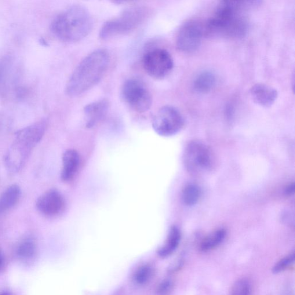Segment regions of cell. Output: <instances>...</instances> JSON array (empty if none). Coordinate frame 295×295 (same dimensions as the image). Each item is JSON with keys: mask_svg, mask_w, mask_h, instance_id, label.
<instances>
[{"mask_svg": "<svg viewBox=\"0 0 295 295\" xmlns=\"http://www.w3.org/2000/svg\"><path fill=\"white\" fill-rule=\"evenodd\" d=\"M110 63V54L106 50L98 49L89 54L72 73L65 87V93L75 97L93 89L102 79Z\"/></svg>", "mask_w": 295, "mask_h": 295, "instance_id": "6da1fadb", "label": "cell"}, {"mask_svg": "<svg viewBox=\"0 0 295 295\" xmlns=\"http://www.w3.org/2000/svg\"><path fill=\"white\" fill-rule=\"evenodd\" d=\"M247 2L221 1L203 25L205 36L239 38L245 36L247 23L243 14Z\"/></svg>", "mask_w": 295, "mask_h": 295, "instance_id": "7a4b0ae2", "label": "cell"}, {"mask_svg": "<svg viewBox=\"0 0 295 295\" xmlns=\"http://www.w3.org/2000/svg\"><path fill=\"white\" fill-rule=\"evenodd\" d=\"M90 13L85 6L74 5L68 7L54 18L51 31L60 41L77 42L86 37L93 28Z\"/></svg>", "mask_w": 295, "mask_h": 295, "instance_id": "3957f363", "label": "cell"}, {"mask_svg": "<svg viewBox=\"0 0 295 295\" xmlns=\"http://www.w3.org/2000/svg\"><path fill=\"white\" fill-rule=\"evenodd\" d=\"M46 127L47 122L42 119L18 131L6 155V165L10 170L17 171L22 167L32 149L41 140Z\"/></svg>", "mask_w": 295, "mask_h": 295, "instance_id": "277c9868", "label": "cell"}, {"mask_svg": "<svg viewBox=\"0 0 295 295\" xmlns=\"http://www.w3.org/2000/svg\"><path fill=\"white\" fill-rule=\"evenodd\" d=\"M144 7H133L126 9L117 17L103 24L99 32V37L103 41L130 33L140 26L147 16Z\"/></svg>", "mask_w": 295, "mask_h": 295, "instance_id": "5b68a950", "label": "cell"}, {"mask_svg": "<svg viewBox=\"0 0 295 295\" xmlns=\"http://www.w3.org/2000/svg\"><path fill=\"white\" fill-rule=\"evenodd\" d=\"M121 96L126 104L140 113L149 110L152 104L150 91L144 83L139 79L126 80L121 87Z\"/></svg>", "mask_w": 295, "mask_h": 295, "instance_id": "8992f818", "label": "cell"}, {"mask_svg": "<svg viewBox=\"0 0 295 295\" xmlns=\"http://www.w3.org/2000/svg\"><path fill=\"white\" fill-rule=\"evenodd\" d=\"M152 127L158 135L171 137L181 132L185 126L181 112L173 105L160 108L152 119Z\"/></svg>", "mask_w": 295, "mask_h": 295, "instance_id": "52a82bcc", "label": "cell"}, {"mask_svg": "<svg viewBox=\"0 0 295 295\" xmlns=\"http://www.w3.org/2000/svg\"><path fill=\"white\" fill-rule=\"evenodd\" d=\"M213 162L212 152L201 142L191 141L185 148L184 162L189 172H205L212 168Z\"/></svg>", "mask_w": 295, "mask_h": 295, "instance_id": "ba28073f", "label": "cell"}, {"mask_svg": "<svg viewBox=\"0 0 295 295\" xmlns=\"http://www.w3.org/2000/svg\"><path fill=\"white\" fill-rule=\"evenodd\" d=\"M143 64L147 74L156 79L166 78L173 71L174 66L171 54L162 48L149 50L144 54Z\"/></svg>", "mask_w": 295, "mask_h": 295, "instance_id": "9c48e42d", "label": "cell"}, {"mask_svg": "<svg viewBox=\"0 0 295 295\" xmlns=\"http://www.w3.org/2000/svg\"><path fill=\"white\" fill-rule=\"evenodd\" d=\"M205 35L203 25L196 20L186 22L178 32L176 43L178 49L185 53H192L201 46Z\"/></svg>", "mask_w": 295, "mask_h": 295, "instance_id": "30bf717a", "label": "cell"}, {"mask_svg": "<svg viewBox=\"0 0 295 295\" xmlns=\"http://www.w3.org/2000/svg\"><path fill=\"white\" fill-rule=\"evenodd\" d=\"M36 205L39 212L45 215L55 216L64 210L65 201L60 192L50 189L40 197Z\"/></svg>", "mask_w": 295, "mask_h": 295, "instance_id": "8fae6325", "label": "cell"}, {"mask_svg": "<svg viewBox=\"0 0 295 295\" xmlns=\"http://www.w3.org/2000/svg\"><path fill=\"white\" fill-rule=\"evenodd\" d=\"M109 108V103L105 99L94 101L84 108L86 125L89 128L96 126L105 117Z\"/></svg>", "mask_w": 295, "mask_h": 295, "instance_id": "7c38bea8", "label": "cell"}, {"mask_svg": "<svg viewBox=\"0 0 295 295\" xmlns=\"http://www.w3.org/2000/svg\"><path fill=\"white\" fill-rule=\"evenodd\" d=\"M250 96L254 103L264 107H269L278 97V91L265 84H256L250 89Z\"/></svg>", "mask_w": 295, "mask_h": 295, "instance_id": "4fadbf2b", "label": "cell"}, {"mask_svg": "<svg viewBox=\"0 0 295 295\" xmlns=\"http://www.w3.org/2000/svg\"><path fill=\"white\" fill-rule=\"evenodd\" d=\"M80 163L78 152L74 149H68L63 156V168L61 179L64 182L71 181L74 178L79 168Z\"/></svg>", "mask_w": 295, "mask_h": 295, "instance_id": "5bb4252c", "label": "cell"}, {"mask_svg": "<svg viewBox=\"0 0 295 295\" xmlns=\"http://www.w3.org/2000/svg\"><path fill=\"white\" fill-rule=\"evenodd\" d=\"M216 85L215 74L210 71H204L197 75L193 83V89L198 94L204 95L211 92Z\"/></svg>", "mask_w": 295, "mask_h": 295, "instance_id": "9a60e30c", "label": "cell"}, {"mask_svg": "<svg viewBox=\"0 0 295 295\" xmlns=\"http://www.w3.org/2000/svg\"><path fill=\"white\" fill-rule=\"evenodd\" d=\"M21 196V190L17 185L10 186L0 196V214L15 205Z\"/></svg>", "mask_w": 295, "mask_h": 295, "instance_id": "2e32d148", "label": "cell"}, {"mask_svg": "<svg viewBox=\"0 0 295 295\" xmlns=\"http://www.w3.org/2000/svg\"><path fill=\"white\" fill-rule=\"evenodd\" d=\"M181 239V234L179 228L176 226L171 227L165 243L158 251L159 256L167 257L172 254L179 246Z\"/></svg>", "mask_w": 295, "mask_h": 295, "instance_id": "e0dca14e", "label": "cell"}, {"mask_svg": "<svg viewBox=\"0 0 295 295\" xmlns=\"http://www.w3.org/2000/svg\"><path fill=\"white\" fill-rule=\"evenodd\" d=\"M226 236V231L224 229H218L211 233L202 240L200 249L202 251H208L216 248L223 242Z\"/></svg>", "mask_w": 295, "mask_h": 295, "instance_id": "ac0fdd59", "label": "cell"}, {"mask_svg": "<svg viewBox=\"0 0 295 295\" xmlns=\"http://www.w3.org/2000/svg\"><path fill=\"white\" fill-rule=\"evenodd\" d=\"M201 189L195 184L185 186L182 192V199L184 204L187 206L195 205L201 198Z\"/></svg>", "mask_w": 295, "mask_h": 295, "instance_id": "d6986e66", "label": "cell"}, {"mask_svg": "<svg viewBox=\"0 0 295 295\" xmlns=\"http://www.w3.org/2000/svg\"><path fill=\"white\" fill-rule=\"evenodd\" d=\"M154 274V269L149 265H145L142 266L136 271L135 275H134V281L140 285H144V284L148 283L152 278Z\"/></svg>", "mask_w": 295, "mask_h": 295, "instance_id": "ffe728a7", "label": "cell"}, {"mask_svg": "<svg viewBox=\"0 0 295 295\" xmlns=\"http://www.w3.org/2000/svg\"><path fill=\"white\" fill-rule=\"evenodd\" d=\"M250 292L251 286L249 282L245 279H242L235 283L229 295H250Z\"/></svg>", "mask_w": 295, "mask_h": 295, "instance_id": "44dd1931", "label": "cell"}, {"mask_svg": "<svg viewBox=\"0 0 295 295\" xmlns=\"http://www.w3.org/2000/svg\"><path fill=\"white\" fill-rule=\"evenodd\" d=\"M35 251V246L31 240H26L20 244L18 249L19 256L24 258H28L33 256Z\"/></svg>", "mask_w": 295, "mask_h": 295, "instance_id": "7402d4cb", "label": "cell"}, {"mask_svg": "<svg viewBox=\"0 0 295 295\" xmlns=\"http://www.w3.org/2000/svg\"><path fill=\"white\" fill-rule=\"evenodd\" d=\"M294 260L295 253L293 252L278 262L273 268V272L278 273L286 270L288 267L293 264Z\"/></svg>", "mask_w": 295, "mask_h": 295, "instance_id": "603a6c76", "label": "cell"}, {"mask_svg": "<svg viewBox=\"0 0 295 295\" xmlns=\"http://www.w3.org/2000/svg\"><path fill=\"white\" fill-rule=\"evenodd\" d=\"M171 284L169 281L163 282L159 287V292L160 294H165L168 292L170 290Z\"/></svg>", "mask_w": 295, "mask_h": 295, "instance_id": "cb8c5ba5", "label": "cell"}, {"mask_svg": "<svg viewBox=\"0 0 295 295\" xmlns=\"http://www.w3.org/2000/svg\"><path fill=\"white\" fill-rule=\"evenodd\" d=\"M285 194L287 196H292L295 193V184H290L285 189Z\"/></svg>", "mask_w": 295, "mask_h": 295, "instance_id": "d4e9b609", "label": "cell"}, {"mask_svg": "<svg viewBox=\"0 0 295 295\" xmlns=\"http://www.w3.org/2000/svg\"><path fill=\"white\" fill-rule=\"evenodd\" d=\"M2 265H3L2 257L1 253H0V270H1V269L2 267Z\"/></svg>", "mask_w": 295, "mask_h": 295, "instance_id": "484cf974", "label": "cell"}, {"mask_svg": "<svg viewBox=\"0 0 295 295\" xmlns=\"http://www.w3.org/2000/svg\"><path fill=\"white\" fill-rule=\"evenodd\" d=\"M0 295H10L9 293H3L0 294Z\"/></svg>", "mask_w": 295, "mask_h": 295, "instance_id": "4316f807", "label": "cell"}]
</instances>
